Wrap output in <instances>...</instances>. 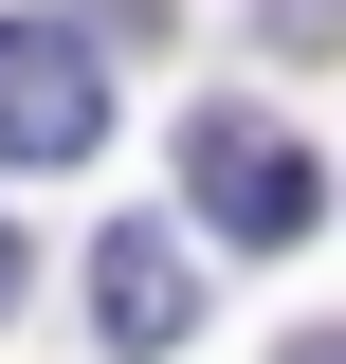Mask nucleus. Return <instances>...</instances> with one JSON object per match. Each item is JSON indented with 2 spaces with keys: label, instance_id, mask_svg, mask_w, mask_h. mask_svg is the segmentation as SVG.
I'll list each match as a JSON object with an SVG mask.
<instances>
[{
  "label": "nucleus",
  "instance_id": "1",
  "mask_svg": "<svg viewBox=\"0 0 346 364\" xmlns=\"http://www.w3.org/2000/svg\"><path fill=\"white\" fill-rule=\"evenodd\" d=\"M310 146L273 128V109H182V219L219 237V255H292L310 237Z\"/></svg>",
  "mask_w": 346,
  "mask_h": 364
},
{
  "label": "nucleus",
  "instance_id": "2",
  "mask_svg": "<svg viewBox=\"0 0 346 364\" xmlns=\"http://www.w3.org/2000/svg\"><path fill=\"white\" fill-rule=\"evenodd\" d=\"M110 146V55L73 18H0V164H91Z\"/></svg>",
  "mask_w": 346,
  "mask_h": 364
},
{
  "label": "nucleus",
  "instance_id": "3",
  "mask_svg": "<svg viewBox=\"0 0 346 364\" xmlns=\"http://www.w3.org/2000/svg\"><path fill=\"white\" fill-rule=\"evenodd\" d=\"M182 328H201L182 237H146V219H128V237H91V346H128V364H146V346H182Z\"/></svg>",
  "mask_w": 346,
  "mask_h": 364
},
{
  "label": "nucleus",
  "instance_id": "4",
  "mask_svg": "<svg viewBox=\"0 0 346 364\" xmlns=\"http://www.w3.org/2000/svg\"><path fill=\"white\" fill-rule=\"evenodd\" d=\"M256 37H273V55H346V0H273Z\"/></svg>",
  "mask_w": 346,
  "mask_h": 364
},
{
  "label": "nucleus",
  "instance_id": "5",
  "mask_svg": "<svg viewBox=\"0 0 346 364\" xmlns=\"http://www.w3.org/2000/svg\"><path fill=\"white\" fill-rule=\"evenodd\" d=\"M91 18H110V37H146V18H164V0H91Z\"/></svg>",
  "mask_w": 346,
  "mask_h": 364
},
{
  "label": "nucleus",
  "instance_id": "6",
  "mask_svg": "<svg viewBox=\"0 0 346 364\" xmlns=\"http://www.w3.org/2000/svg\"><path fill=\"white\" fill-rule=\"evenodd\" d=\"M292 364H346V328H292Z\"/></svg>",
  "mask_w": 346,
  "mask_h": 364
},
{
  "label": "nucleus",
  "instance_id": "7",
  "mask_svg": "<svg viewBox=\"0 0 346 364\" xmlns=\"http://www.w3.org/2000/svg\"><path fill=\"white\" fill-rule=\"evenodd\" d=\"M19 273H37V255H19V237H0V310H19Z\"/></svg>",
  "mask_w": 346,
  "mask_h": 364
}]
</instances>
